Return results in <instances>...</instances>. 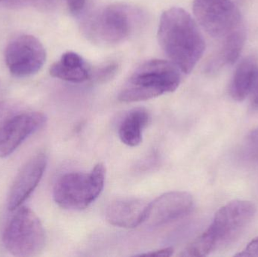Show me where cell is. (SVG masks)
Listing matches in <instances>:
<instances>
[{
    "label": "cell",
    "mask_w": 258,
    "mask_h": 257,
    "mask_svg": "<svg viewBox=\"0 0 258 257\" xmlns=\"http://www.w3.org/2000/svg\"><path fill=\"white\" fill-rule=\"evenodd\" d=\"M158 39L171 63L185 74L192 72L206 49V42L197 23L181 8H171L162 13Z\"/></svg>",
    "instance_id": "obj_1"
},
{
    "label": "cell",
    "mask_w": 258,
    "mask_h": 257,
    "mask_svg": "<svg viewBox=\"0 0 258 257\" xmlns=\"http://www.w3.org/2000/svg\"><path fill=\"white\" fill-rule=\"evenodd\" d=\"M180 71L171 62L148 60L131 75L118 98L122 102H138L174 92L181 80Z\"/></svg>",
    "instance_id": "obj_2"
},
{
    "label": "cell",
    "mask_w": 258,
    "mask_h": 257,
    "mask_svg": "<svg viewBox=\"0 0 258 257\" xmlns=\"http://www.w3.org/2000/svg\"><path fill=\"white\" fill-rule=\"evenodd\" d=\"M105 176L106 168L101 163H98L89 173L74 172L63 175L54 185V202L63 209H86L101 195Z\"/></svg>",
    "instance_id": "obj_3"
},
{
    "label": "cell",
    "mask_w": 258,
    "mask_h": 257,
    "mask_svg": "<svg viewBox=\"0 0 258 257\" xmlns=\"http://www.w3.org/2000/svg\"><path fill=\"white\" fill-rule=\"evenodd\" d=\"M45 241V229L36 214L26 206L17 208L3 232L6 250L15 256H34L42 251Z\"/></svg>",
    "instance_id": "obj_4"
},
{
    "label": "cell",
    "mask_w": 258,
    "mask_h": 257,
    "mask_svg": "<svg viewBox=\"0 0 258 257\" xmlns=\"http://www.w3.org/2000/svg\"><path fill=\"white\" fill-rule=\"evenodd\" d=\"M136 12L128 6L113 4L94 14L86 25L92 42L114 45L126 40L133 32Z\"/></svg>",
    "instance_id": "obj_5"
},
{
    "label": "cell",
    "mask_w": 258,
    "mask_h": 257,
    "mask_svg": "<svg viewBox=\"0 0 258 257\" xmlns=\"http://www.w3.org/2000/svg\"><path fill=\"white\" fill-rule=\"evenodd\" d=\"M255 212L254 204L245 200L233 201L220 208L206 230L216 250L233 242L251 223Z\"/></svg>",
    "instance_id": "obj_6"
},
{
    "label": "cell",
    "mask_w": 258,
    "mask_h": 257,
    "mask_svg": "<svg viewBox=\"0 0 258 257\" xmlns=\"http://www.w3.org/2000/svg\"><path fill=\"white\" fill-rule=\"evenodd\" d=\"M194 12L203 30L213 38H224L242 25L237 6L231 0H194Z\"/></svg>",
    "instance_id": "obj_7"
},
{
    "label": "cell",
    "mask_w": 258,
    "mask_h": 257,
    "mask_svg": "<svg viewBox=\"0 0 258 257\" xmlns=\"http://www.w3.org/2000/svg\"><path fill=\"white\" fill-rule=\"evenodd\" d=\"M5 58L11 73L24 78L40 70L46 60V52L39 39L30 35H23L7 45Z\"/></svg>",
    "instance_id": "obj_8"
},
{
    "label": "cell",
    "mask_w": 258,
    "mask_h": 257,
    "mask_svg": "<svg viewBox=\"0 0 258 257\" xmlns=\"http://www.w3.org/2000/svg\"><path fill=\"white\" fill-rule=\"evenodd\" d=\"M46 117L39 112L17 113L0 128V158L13 153L32 134L45 125Z\"/></svg>",
    "instance_id": "obj_9"
},
{
    "label": "cell",
    "mask_w": 258,
    "mask_h": 257,
    "mask_svg": "<svg viewBox=\"0 0 258 257\" xmlns=\"http://www.w3.org/2000/svg\"><path fill=\"white\" fill-rule=\"evenodd\" d=\"M194 198L186 192L165 193L149 204L144 223L156 227L184 217L192 210Z\"/></svg>",
    "instance_id": "obj_10"
},
{
    "label": "cell",
    "mask_w": 258,
    "mask_h": 257,
    "mask_svg": "<svg viewBox=\"0 0 258 257\" xmlns=\"http://www.w3.org/2000/svg\"><path fill=\"white\" fill-rule=\"evenodd\" d=\"M47 165V157L40 153L32 157L21 168L8 196V208L15 211L30 197L40 182Z\"/></svg>",
    "instance_id": "obj_11"
},
{
    "label": "cell",
    "mask_w": 258,
    "mask_h": 257,
    "mask_svg": "<svg viewBox=\"0 0 258 257\" xmlns=\"http://www.w3.org/2000/svg\"><path fill=\"white\" fill-rule=\"evenodd\" d=\"M148 205L141 199L114 201L107 207L106 219L113 226L133 229L144 223Z\"/></svg>",
    "instance_id": "obj_12"
},
{
    "label": "cell",
    "mask_w": 258,
    "mask_h": 257,
    "mask_svg": "<svg viewBox=\"0 0 258 257\" xmlns=\"http://www.w3.org/2000/svg\"><path fill=\"white\" fill-rule=\"evenodd\" d=\"M50 75L73 83H81L92 78V70L86 60L75 52L65 53L51 65Z\"/></svg>",
    "instance_id": "obj_13"
},
{
    "label": "cell",
    "mask_w": 258,
    "mask_h": 257,
    "mask_svg": "<svg viewBox=\"0 0 258 257\" xmlns=\"http://www.w3.org/2000/svg\"><path fill=\"white\" fill-rule=\"evenodd\" d=\"M258 72L257 61L252 57L244 59L235 70L230 92L235 101H244L252 92Z\"/></svg>",
    "instance_id": "obj_14"
},
{
    "label": "cell",
    "mask_w": 258,
    "mask_h": 257,
    "mask_svg": "<svg viewBox=\"0 0 258 257\" xmlns=\"http://www.w3.org/2000/svg\"><path fill=\"white\" fill-rule=\"evenodd\" d=\"M149 121L150 114L146 109L139 107L129 111L119 125V136L122 143L132 147L138 146Z\"/></svg>",
    "instance_id": "obj_15"
},
{
    "label": "cell",
    "mask_w": 258,
    "mask_h": 257,
    "mask_svg": "<svg viewBox=\"0 0 258 257\" xmlns=\"http://www.w3.org/2000/svg\"><path fill=\"white\" fill-rule=\"evenodd\" d=\"M245 38L246 34L243 24L224 37L222 48L215 60L217 65L233 64L240 56Z\"/></svg>",
    "instance_id": "obj_16"
},
{
    "label": "cell",
    "mask_w": 258,
    "mask_h": 257,
    "mask_svg": "<svg viewBox=\"0 0 258 257\" xmlns=\"http://www.w3.org/2000/svg\"><path fill=\"white\" fill-rule=\"evenodd\" d=\"M118 65L114 62L106 63L97 69L93 75V78L98 82H104L107 80L111 79L117 72Z\"/></svg>",
    "instance_id": "obj_17"
},
{
    "label": "cell",
    "mask_w": 258,
    "mask_h": 257,
    "mask_svg": "<svg viewBox=\"0 0 258 257\" xmlns=\"http://www.w3.org/2000/svg\"><path fill=\"white\" fill-rule=\"evenodd\" d=\"M18 113L17 106L12 102H0V128L12 116Z\"/></svg>",
    "instance_id": "obj_18"
},
{
    "label": "cell",
    "mask_w": 258,
    "mask_h": 257,
    "mask_svg": "<svg viewBox=\"0 0 258 257\" xmlns=\"http://www.w3.org/2000/svg\"><path fill=\"white\" fill-rule=\"evenodd\" d=\"M235 256L258 257V237L248 243V245L240 253H236Z\"/></svg>",
    "instance_id": "obj_19"
},
{
    "label": "cell",
    "mask_w": 258,
    "mask_h": 257,
    "mask_svg": "<svg viewBox=\"0 0 258 257\" xmlns=\"http://www.w3.org/2000/svg\"><path fill=\"white\" fill-rule=\"evenodd\" d=\"M174 253V249L172 247H166V248L160 249V250H154V251L148 252V253H141L137 255L138 256H151V257H168L171 256Z\"/></svg>",
    "instance_id": "obj_20"
},
{
    "label": "cell",
    "mask_w": 258,
    "mask_h": 257,
    "mask_svg": "<svg viewBox=\"0 0 258 257\" xmlns=\"http://www.w3.org/2000/svg\"><path fill=\"white\" fill-rule=\"evenodd\" d=\"M246 144L250 149L258 150V127L253 129L247 136Z\"/></svg>",
    "instance_id": "obj_21"
},
{
    "label": "cell",
    "mask_w": 258,
    "mask_h": 257,
    "mask_svg": "<svg viewBox=\"0 0 258 257\" xmlns=\"http://www.w3.org/2000/svg\"><path fill=\"white\" fill-rule=\"evenodd\" d=\"M86 0H66L70 9L73 12H78L81 11L86 4Z\"/></svg>",
    "instance_id": "obj_22"
},
{
    "label": "cell",
    "mask_w": 258,
    "mask_h": 257,
    "mask_svg": "<svg viewBox=\"0 0 258 257\" xmlns=\"http://www.w3.org/2000/svg\"><path fill=\"white\" fill-rule=\"evenodd\" d=\"M251 94H252V96H251V102H252V104L254 107H258V72Z\"/></svg>",
    "instance_id": "obj_23"
},
{
    "label": "cell",
    "mask_w": 258,
    "mask_h": 257,
    "mask_svg": "<svg viewBox=\"0 0 258 257\" xmlns=\"http://www.w3.org/2000/svg\"><path fill=\"white\" fill-rule=\"evenodd\" d=\"M3 1V0H0V2Z\"/></svg>",
    "instance_id": "obj_24"
}]
</instances>
